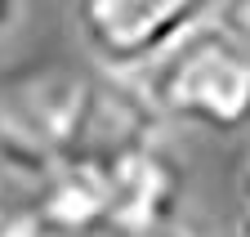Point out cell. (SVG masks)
<instances>
[{
	"label": "cell",
	"mask_w": 250,
	"mask_h": 237,
	"mask_svg": "<svg viewBox=\"0 0 250 237\" xmlns=\"http://www.w3.org/2000/svg\"><path fill=\"white\" fill-rule=\"evenodd\" d=\"M0 237H14V215L0 206Z\"/></svg>",
	"instance_id": "cell-8"
},
{
	"label": "cell",
	"mask_w": 250,
	"mask_h": 237,
	"mask_svg": "<svg viewBox=\"0 0 250 237\" xmlns=\"http://www.w3.org/2000/svg\"><path fill=\"white\" fill-rule=\"evenodd\" d=\"M14 237H22V233H14Z\"/></svg>",
	"instance_id": "cell-11"
},
{
	"label": "cell",
	"mask_w": 250,
	"mask_h": 237,
	"mask_svg": "<svg viewBox=\"0 0 250 237\" xmlns=\"http://www.w3.org/2000/svg\"><path fill=\"white\" fill-rule=\"evenodd\" d=\"M134 81L161 121L206 134H237L250 126V49L214 18L192 27Z\"/></svg>",
	"instance_id": "cell-2"
},
{
	"label": "cell",
	"mask_w": 250,
	"mask_h": 237,
	"mask_svg": "<svg viewBox=\"0 0 250 237\" xmlns=\"http://www.w3.org/2000/svg\"><path fill=\"white\" fill-rule=\"evenodd\" d=\"M188 197V170L156 134L107 157V224L103 237H166Z\"/></svg>",
	"instance_id": "cell-4"
},
{
	"label": "cell",
	"mask_w": 250,
	"mask_h": 237,
	"mask_svg": "<svg viewBox=\"0 0 250 237\" xmlns=\"http://www.w3.org/2000/svg\"><path fill=\"white\" fill-rule=\"evenodd\" d=\"M22 5H27V0H0V36H9L14 27L22 22Z\"/></svg>",
	"instance_id": "cell-7"
},
{
	"label": "cell",
	"mask_w": 250,
	"mask_h": 237,
	"mask_svg": "<svg viewBox=\"0 0 250 237\" xmlns=\"http://www.w3.org/2000/svg\"><path fill=\"white\" fill-rule=\"evenodd\" d=\"M214 22H224L228 32L250 49V0H219L214 5Z\"/></svg>",
	"instance_id": "cell-5"
},
{
	"label": "cell",
	"mask_w": 250,
	"mask_h": 237,
	"mask_svg": "<svg viewBox=\"0 0 250 237\" xmlns=\"http://www.w3.org/2000/svg\"><path fill=\"white\" fill-rule=\"evenodd\" d=\"M166 237H188V233H166Z\"/></svg>",
	"instance_id": "cell-9"
},
{
	"label": "cell",
	"mask_w": 250,
	"mask_h": 237,
	"mask_svg": "<svg viewBox=\"0 0 250 237\" xmlns=\"http://www.w3.org/2000/svg\"><path fill=\"white\" fill-rule=\"evenodd\" d=\"M134 76L81 63H22L0 76V170L22 188L76 157H116L161 134Z\"/></svg>",
	"instance_id": "cell-1"
},
{
	"label": "cell",
	"mask_w": 250,
	"mask_h": 237,
	"mask_svg": "<svg viewBox=\"0 0 250 237\" xmlns=\"http://www.w3.org/2000/svg\"><path fill=\"white\" fill-rule=\"evenodd\" d=\"M237 237H246V233H237Z\"/></svg>",
	"instance_id": "cell-10"
},
{
	"label": "cell",
	"mask_w": 250,
	"mask_h": 237,
	"mask_svg": "<svg viewBox=\"0 0 250 237\" xmlns=\"http://www.w3.org/2000/svg\"><path fill=\"white\" fill-rule=\"evenodd\" d=\"M237 224H241V233L250 237V161H246L241 184H237Z\"/></svg>",
	"instance_id": "cell-6"
},
{
	"label": "cell",
	"mask_w": 250,
	"mask_h": 237,
	"mask_svg": "<svg viewBox=\"0 0 250 237\" xmlns=\"http://www.w3.org/2000/svg\"><path fill=\"white\" fill-rule=\"evenodd\" d=\"M214 5L219 0H72V14L94 67L139 76L192 27L214 18Z\"/></svg>",
	"instance_id": "cell-3"
}]
</instances>
